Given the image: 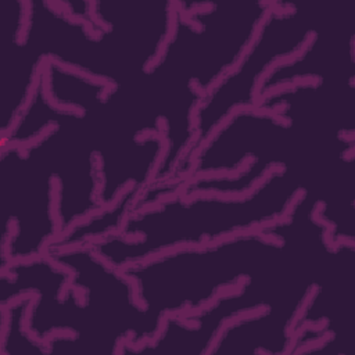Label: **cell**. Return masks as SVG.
I'll use <instances>...</instances> for the list:
<instances>
[{"mask_svg": "<svg viewBox=\"0 0 355 355\" xmlns=\"http://www.w3.org/2000/svg\"><path fill=\"white\" fill-rule=\"evenodd\" d=\"M300 129L282 115L250 107L230 114L200 144L189 161L168 184H179L197 178L233 176L250 165L270 171L300 162Z\"/></svg>", "mask_w": 355, "mask_h": 355, "instance_id": "obj_4", "label": "cell"}, {"mask_svg": "<svg viewBox=\"0 0 355 355\" xmlns=\"http://www.w3.org/2000/svg\"><path fill=\"white\" fill-rule=\"evenodd\" d=\"M286 247L262 230L162 252L122 269L147 315L151 341L166 318L197 312L280 266ZM144 343V344H146Z\"/></svg>", "mask_w": 355, "mask_h": 355, "instance_id": "obj_2", "label": "cell"}, {"mask_svg": "<svg viewBox=\"0 0 355 355\" xmlns=\"http://www.w3.org/2000/svg\"><path fill=\"white\" fill-rule=\"evenodd\" d=\"M315 33L316 31L297 7L288 3H276L263 18L240 61L205 94L197 107L191 146L173 175L230 114L257 107L258 92L268 73L277 64L295 57Z\"/></svg>", "mask_w": 355, "mask_h": 355, "instance_id": "obj_3", "label": "cell"}, {"mask_svg": "<svg viewBox=\"0 0 355 355\" xmlns=\"http://www.w3.org/2000/svg\"><path fill=\"white\" fill-rule=\"evenodd\" d=\"M311 290L230 320L218 334L209 354L293 352L295 326Z\"/></svg>", "mask_w": 355, "mask_h": 355, "instance_id": "obj_6", "label": "cell"}, {"mask_svg": "<svg viewBox=\"0 0 355 355\" xmlns=\"http://www.w3.org/2000/svg\"><path fill=\"white\" fill-rule=\"evenodd\" d=\"M304 164L272 172L240 196L176 193L133 212L119 233L90 245L118 269L166 251L220 241L277 223L306 190Z\"/></svg>", "mask_w": 355, "mask_h": 355, "instance_id": "obj_1", "label": "cell"}, {"mask_svg": "<svg viewBox=\"0 0 355 355\" xmlns=\"http://www.w3.org/2000/svg\"><path fill=\"white\" fill-rule=\"evenodd\" d=\"M1 197L6 222L1 268L46 254L60 237L57 186L53 172L33 146H1Z\"/></svg>", "mask_w": 355, "mask_h": 355, "instance_id": "obj_5", "label": "cell"}]
</instances>
